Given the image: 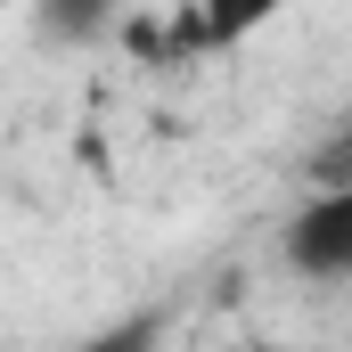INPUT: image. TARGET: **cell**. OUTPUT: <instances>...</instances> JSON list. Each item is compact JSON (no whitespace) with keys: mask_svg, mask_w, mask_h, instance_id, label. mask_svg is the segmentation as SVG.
<instances>
[{"mask_svg":"<svg viewBox=\"0 0 352 352\" xmlns=\"http://www.w3.org/2000/svg\"><path fill=\"white\" fill-rule=\"evenodd\" d=\"M287 270L311 287L352 278V188H320L295 221H287Z\"/></svg>","mask_w":352,"mask_h":352,"instance_id":"1","label":"cell"},{"mask_svg":"<svg viewBox=\"0 0 352 352\" xmlns=\"http://www.w3.org/2000/svg\"><path fill=\"white\" fill-rule=\"evenodd\" d=\"M156 336H164V311H123V320H107V328H90L58 352H156Z\"/></svg>","mask_w":352,"mask_h":352,"instance_id":"2","label":"cell"}]
</instances>
